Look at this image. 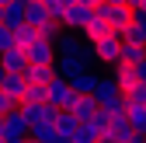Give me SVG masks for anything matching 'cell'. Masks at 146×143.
<instances>
[{
    "label": "cell",
    "mask_w": 146,
    "mask_h": 143,
    "mask_svg": "<svg viewBox=\"0 0 146 143\" xmlns=\"http://www.w3.org/2000/svg\"><path fill=\"white\" fill-rule=\"evenodd\" d=\"M125 143H146V136H143V133H132V136L125 140Z\"/></svg>",
    "instance_id": "f546056e"
},
{
    "label": "cell",
    "mask_w": 146,
    "mask_h": 143,
    "mask_svg": "<svg viewBox=\"0 0 146 143\" xmlns=\"http://www.w3.org/2000/svg\"><path fill=\"white\" fill-rule=\"evenodd\" d=\"M11 45H14V31H11V28H4V25H0V52H7Z\"/></svg>",
    "instance_id": "83f0119b"
},
{
    "label": "cell",
    "mask_w": 146,
    "mask_h": 143,
    "mask_svg": "<svg viewBox=\"0 0 146 143\" xmlns=\"http://www.w3.org/2000/svg\"><path fill=\"white\" fill-rule=\"evenodd\" d=\"M0 143H25V140H14V136H0Z\"/></svg>",
    "instance_id": "4dcf8cb0"
},
{
    "label": "cell",
    "mask_w": 146,
    "mask_h": 143,
    "mask_svg": "<svg viewBox=\"0 0 146 143\" xmlns=\"http://www.w3.org/2000/svg\"><path fill=\"white\" fill-rule=\"evenodd\" d=\"M70 87L73 94H90V87H94V70H80V74L70 77Z\"/></svg>",
    "instance_id": "d6986e66"
},
{
    "label": "cell",
    "mask_w": 146,
    "mask_h": 143,
    "mask_svg": "<svg viewBox=\"0 0 146 143\" xmlns=\"http://www.w3.org/2000/svg\"><path fill=\"white\" fill-rule=\"evenodd\" d=\"M25 87H28L25 74H4V80H0V91H4L7 98H14L17 105H21V98H25Z\"/></svg>",
    "instance_id": "7c38bea8"
},
{
    "label": "cell",
    "mask_w": 146,
    "mask_h": 143,
    "mask_svg": "<svg viewBox=\"0 0 146 143\" xmlns=\"http://www.w3.org/2000/svg\"><path fill=\"white\" fill-rule=\"evenodd\" d=\"M146 59V49H143V42H122V52H118V63H143Z\"/></svg>",
    "instance_id": "e0dca14e"
},
{
    "label": "cell",
    "mask_w": 146,
    "mask_h": 143,
    "mask_svg": "<svg viewBox=\"0 0 146 143\" xmlns=\"http://www.w3.org/2000/svg\"><path fill=\"white\" fill-rule=\"evenodd\" d=\"M59 31H63V25L56 21V17H49V21H45V25L38 28V39H49V42H52V39L59 35Z\"/></svg>",
    "instance_id": "cb8c5ba5"
},
{
    "label": "cell",
    "mask_w": 146,
    "mask_h": 143,
    "mask_svg": "<svg viewBox=\"0 0 146 143\" xmlns=\"http://www.w3.org/2000/svg\"><path fill=\"white\" fill-rule=\"evenodd\" d=\"M98 140H101V133L90 126V122H80V126H77V133L70 136V143H98Z\"/></svg>",
    "instance_id": "44dd1931"
},
{
    "label": "cell",
    "mask_w": 146,
    "mask_h": 143,
    "mask_svg": "<svg viewBox=\"0 0 146 143\" xmlns=\"http://www.w3.org/2000/svg\"><path fill=\"white\" fill-rule=\"evenodd\" d=\"M45 91H49V94H45V101H49V105H52L56 112L70 108V101L77 98V94H73V87H70V80H63V77H52Z\"/></svg>",
    "instance_id": "5b68a950"
},
{
    "label": "cell",
    "mask_w": 146,
    "mask_h": 143,
    "mask_svg": "<svg viewBox=\"0 0 146 143\" xmlns=\"http://www.w3.org/2000/svg\"><path fill=\"white\" fill-rule=\"evenodd\" d=\"M77 126H80V119L73 115V112H66V108H63V112H56V133H59L63 140H70L73 133H77Z\"/></svg>",
    "instance_id": "2e32d148"
},
{
    "label": "cell",
    "mask_w": 146,
    "mask_h": 143,
    "mask_svg": "<svg viewBox=\"0 0 146 143\" xmlns=\"http://www.w3.org/2000/svg\"><path fill=\"white\" fill-rule=\"evenodd\" d=\"M0 25L4 28H21L25 25V0H14V4H4L0 7Z\"/></svg>",
    "instance_id": "8fae6325"
},
{
    "label": "cell",
    "mask_w": 146,
    "mask_h": 143,
    "mask_svg": "<svg viewBox=\"0 0 146 143\" xmlns=\"http://www.w3.org/2000/svg\"><path fill=\"white\" fill-rule=\"evenodd\" d=\"M90 98H94L104 112H111V115H125V94L118 91V84H115V77H111V74H94Z\"/></svg>",
    "instance_id": "6da1fadb"
},
{
    "label": "cell",
    "mask_w": 146,
    "mask_h": 143,
    "mask_svg": "<svg viewBox=\"0 0 146 143\" xmlns=\"http://www.w3.org/2000/svg\"><path fill=\"white\" fill-rule=\"evenodd\" d=\"M14 108H17V101H14V98H7L4 91H0V119H4V115H11Z\"/></svg>",
    "instance_id": "4316f807"
},
{
    "label": "cell",
    "mask_w": 146,
    "mask_h": 143,
    "mask_svg": "<svg viewBox=\"0 0 146 143\" xmlns=\"http://www.w3.org/2000/svg\"><path fill=\"white\" fill-rule=\"evenodd\" d=\"M98 108H101V105H98L94 98H90V94H77V98L70 101V108H66V112H73L80 122H90V119L98 115Z\"/></svg>",
    "instance_id": "9c48e42d"
},
{
    "label": "cell",
    "mask_w": 146,
    "mask_h": 143,
    "mask_svg": "<svg viewBox=\"0 0 146 143\" xmlns=\"http://www.w3.org/2000/svg\"><path fill=\"white\" fill-rule=\"evenodd\" d=\"M108 4H129V0H108Z\"/></svg>",
    "instance_id": "d6a6232c"
},
{
    "label": "cell",
    "mask_w": 146,
    "mask_h": 143,
    "mask_svg": "<svg viewBox=\"0 0 146 143\" xmlns=\"http://www.w3.org/2000/svg\"><path fill=\"white\" fill-rule=\"evenodd\" d=\"M0 136H4V119H0Z\"/></svg>",
    "instance_id": "836d02e7"
},
{
    "label": "cell",
    "mask_w": 146,
    "mask_h": 143,
    "mask_svg": "<svg viewBox=\"0 0 146 143\" xmlns=\"http://www.w3.org/2000/svg\"><path fill=\"white\" fill-rule=\"evenodd\" d=\"M25 56H28V63L52 66V63H56V45H52L49 39H35L31 45H25Z\"/></svg>",
    "instance_id": "ba28073f"
},
{
    "label": "cell",
    "mask_w": 146,
    "mask_h": 143,
    "mask_svg": "<svg viewBox=\"0 0 146 143\" xmlns=\"http://www.w3.org/2000/svg\"><path fill=\"white\" fill-rule=\"evenodd\" d=\"M136 80L146 87V59H143V63H136Z\"/></svg>",
    "instance_id": "f1b7e54d"
},
{
    "label": "cell",
    "mask_w": 146,
    "mask_h": 143,
    "mask_svg": "<svg viewBox=\"0 0 146 143\" xmlns=\"http://www.w3.org/2000/svg\"><path fill=\"white\" fill-rule=\"evenodd\" d=\"M4 4H14V0H0V7H4Z\"/></svg>",
    "instance_id": "e575fe53"
},
{
    "label": "cell",
    "mask_w": 146,
    "mask_h": 143,
    "mask_svg": "<svg viewBox=\"0 0 146 143\" xmlns=\"http://www.w3.org/2000/svg\"><path fill=\"white\" fill-rule=\"evenodd\" d=\"M125 122L132 126V133L146 136V105H125Z\"/></svg>",
    "instance_id": "9a60e30c"
},
{
    "label": "cell",
    "mask_w": 146,
    "mask_h": 143,
    "mask_svg": "<svg viewBox=\"0 0 146 143\" xmlns=\"http://www.w3.org/2000/svg\"><path fill=\"white\" fill-rule=\"evenodd\" d=\"M108 31H111V28L104 25V17H98V14H94V17L84 25V31H80V35H84L87 42H94V39H101V35H108Z\"/></svg>",
    "instance_id": "ffe728a7"
},
{
    "label": "cell",
    "mask_w": 146,
    "mask_h": 143,
    "mask_svg": "<svg viewBox=\"0 0 146 143\" xmlns=\"http://www.w3.org/2000/svg\"><path fill=\"white\" fill-rule=\"evenodd\" d=\"M0 66H4L7 74H25V66H28V56H25V49L11 45L7 52H0Z\"/></svg>",
    "instance_id": "4fadbf2b"
},
{
    "label": "cell",
    "mask_w": 146,
    "mask_h": 143,
    "mask_svg": "<svg viewBox=\"0 0 146 143\" xmlns=\"http://www.w3.org/2000/svg\"><path fill=\"white\" fill-rule=\"evenodd\" d=\"M42 4H45V11H49L52 17H56V21H59V17H63V11L73 4V0H42Z\"/></svg>",
    "instance_id": "d4e9b609"
},
{
    "label": "cell",
    "mask_w": 146,
    "mask_h": 143,
    "mask_svg": "<svg viewBox=\"0 0 146 143\" xmlns=\"http://www.w3.org/2000/svg\"><path fill=\"white\" fill-rule=\"evenodd\" d=\"M90 49H94V59H98V63L115 66V63H118V52H122V39H118L115 31H108V35H101V39L90 42Z\"/></svg>",
    "instance_id": "277c9868"
},
{
    "label": "cell",
    "mask_w": 146,
    "mask_h": 143,
    "mask_svg": "<svg viewBox=\"0 0 146 143\" xmlns=\"http://www.w3.org/2000/svg\"><path fill=\"white\" fill-rule=\"evenodd\" d=\"M35 39H38V28H31V25H21V28H14V45H17V49L31 45Z\"/></svg>",
    "instance_id": "7402d4cb"
},
{
    "label": "cell",
    "mask_w": 146,
    "mask_h": 143,
    "mask_svg": "<svg viewBox=\"0 0 146 143\" xmlns=\"http://www.w3.org/2000/svg\"><path fill=\"white\" fill-rule=\"evenodd\" d=\"M25 143H38V140H25Z\"/></svg>",
    "instance_id": "8d00e7d4"
},
{
    "label": "cell",
    "mask_w": 146,
    "mask_h": 143,
    "mask_svg": "<svg viewBox=\"0 0 146 143\" xmlns=\"http://www.w3.org/2000/svg\"><path fill=\"white\" fill-rule=\"evenodd\" d=\"M143 49H146V45H143Z\"/></svg>",
    "instance_id": "74e56055"
},
{
    "label": "cell",
    "mask_w": 146,
    "mask_h": 143,
    "mask_svg": "<svg viewBox=\"0 0 146 143\" xmlns=\"http://www.w3.org/2000/svg\"><path fill=\"white\" fill-rule=\"evenodd\" d=\"M45 87H49V84H31V80H28V87H25V98H21V101H45V94H49Z\"/></svg>",
    "instance_id": "603a6c76"
},
{
    "label": "cell",
    "mask_w": 146,
    "mask_h": 143,
    "mask_svg": "<svg viewBox=\"0 0 146 143\" xmlns=\"http://www.w3.org/2000/svg\"><path fill=\"white\" fill-rule=\"evenodd\" d=\"M125 105H146V87L136 84L132 91H125Z\"/></svg>",
    "instance_id": "484cf974"
},
{
    "label": "cell",
    "mask_w": 146,
    "mask_h": 143,
    "mask_svg": "<svg viewBox=\"0 0 146 143\" xmlns=\"http://www.w3.org/2000/svg\"><path fill=\"white\" fill-rule=\"evenodd\" d=\"M21 115L28 119V126H38V122H56V108L49 101H21L17 105Z\"/></svg>",
    "instance_id": "52a82bcc"
},
{
    "label": "cell",
    "mask_w": 146,
    "mask_h": 143,
    "mask_svg": "<svg viewBox=\"0 0 146 143\" xmlns=\"http://www.w3.org/2000/svg\"><path fill=\"white\" fill-rule=\"evenodd\" d=\"M28 119L21 115V108H14L11 115H4V136H14V140H28Z\"/></svg>",
    "instance_id": "30bf717a"
},
{
    "label": "cell",
    "mask_w": 146,
    "mask_h": 143,
    "mask_svg": "<svg viewBox=\"0 0 146 143\" xmlns=\"http://www.w3.org/2000/svg\"><path fill=\"white\" fill-rule=\"evenodd\" d=\"M94 14H98V17H104V25L111 28L115 35H122L125 28L132 25V14H136V11H132L129 4H108V0H101V4L94 7Z\"/></svg>",
    "instance_id": "3957f363"
},
{
    "label": "cell",
    "mask_w": 146,
    "mask_h": 143,
    "mask_svg": "<svg viewBox=\"0 0 146 143\" xmlns=\"http://www.w3.org/2000/svg\"><path fill=\"white\" fill-rule=\"evenodd\" d=\"M77 4H87V7H98L101 0H77Z\"/></svg>",
    "instance_id": "1f68e13d"
},
{
    "label": "cell",
    "mask_w": 146,
    "mask_h": 143,
    "mask_svg": "<svg viewBox=\"0 0 146 143\" xmlns=\"http://www.w3.org/2000/svg\"><path fill=\"white\" fill-rule=\"evenodd\" d=\"M4 74H7V70H4V66H0V80H4Z\"/></svg>",
    "instance_id": "d590c367"
},
{
    "label": "cell",
    "mask_w": 146,
    "mask_h": 143,
    "mask_svg": "<svg viewBox=\"0 0 146 143\" xmlns=\"http://www.w3.org/2000/svg\"><path fill=\"white\" fill-rule=\"evenodd\" d=\"M49 17H52V14L45 11V4H42V0H25V25H31V28H42Z\"/></svg>",
    "instance_id": "5bb4252c"
},
{
    "label": "cell",
    "mask_w": 146,
    "mask_h": 143,
    "mask_svg": "<svg viewBox=\"0 0 146 143\" xmlns=\"http://www.w3.org/2000/svg\"><path fill=\"white\" fill-rule=\"evenodd\" d=\"M52 45H56V52H59V56H70V59H80L84 66H90V70H94V49H90V42L84 39V35L80 31H59L56 35V39H52Z\"/></svg>",
    "instance_id": "7a4b0ae2"
},
{
    "label": "cell",
    "mask_w": 146,
    "mask_h": 143,
    "mask_svg": "<svg viewBox=\"0 0 146 143\" xmlns=\"http://www.w3.org/2000/svg\"><path fill=\"white\" fill-rule=\"evenodd\" d=\"M90 17H94V7H87V4H77V0H73V4L63 11L59 25H63V28H70V31H84V25L90 21Z\"/></svg>",
    "instance_id": "8992f818"
},
{
    "label": "cell",
    "mask_w": 146,
    "mask_h": 143,
    "mask_svg": "<svg viewBox=\"0 0 146 143\" xmlns=\"http://www.w3.org/2000/svg\"><path fill=\"white\" fill-rule=\"evenodd\" d=\"M25 77L31 84H49L52 77H56V66H38V63H28L25 66Z\"/></svg>",
    "instance_id": "ac0fdd59"
}]
</instances>
